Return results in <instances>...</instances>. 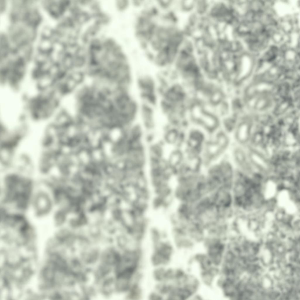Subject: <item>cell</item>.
<instances>
[{
  "mask_svg": "<svg viewBox=\"0 0 300 300\" xmlns=\"http://www.w3.org/2000/svg\"><path fill=\"white\" fill-rule=\"evenodd\" d=\"M204 136L202 132L192 130L186 139V147L188 154L191 156L197 157V155L203 151L205 143Z\"/></svg>",
  "mask_w": 300,
  "mask_h": 300,
  "instance_id": "2",
  "label": "cell"
},
{
  "mask_svg": "<svg viewBox=\"0 0 300 300\" xmlns=\"http://www.w3.org/2000/svg\"><path fill=\"white\" fill-rule=\"evenodd\" d=\"M253 126L252 121L247 118L238 125L235 130V137L239 144L244 145L248 142L251 137Z\"/></svg>",
  "mask_w": 300,
  "mask_h": 300,
  "instance_id": "5",
  "label": "cell"
},
{
  "mask_svg": "<svg viewBox=\"0 0 300 300\" xmlns=\"http://www.w3.org/2000/svg\"><path fill=\"white\" fill-rule=\"evenodd\" d=\"M155 250L151 258L154 265L166 264L170 260L172 251L171 246L167 243H155Z\"/></svg>",
  "mask_w": 300,
  "mask_h": 300,
  "instance_id": "4",
  "label": "cell"
},
{
  "mask_svg": "<svg viewBox=\"0 0 300 300\" xmlns=\"http://www.w3.org/2000/svg\"><path fill=\"white\" fill-rule=\"evenodd\" d=\"M253 168L263 173H268L271 170L268 158L263 154L254 149H250L247 152Z\"/></svg>",
  "mask_w": 300,
  "mask_h": 300,
  "instance_id": "3",
  "label": "cell"
},
{
  "mask_svg": "<svg viewBox=\"0 0 300 300\" xmlns=\"http://www.w3.org/2000/svg\"><path fill=\"white\" fill-rule=\"evenodd\" d=\"M277 47L274 46L272 47L265 54V59L267 61H272L277 56Z\"/></svg>",
  "mask_w": 300,
  "mask_h": 300,
  "instance_id": "9",
  "label": "cell"
},
{
  "mask_svg": "<svg viewBox=\"0 0 300 300\" xmlns=\"http://www.w3.org/2000/svg\"><path fill=\"white\" fill-rule=\"evenodd\" d=\"M255 100L253 107L256 110L262 111L270 108L272 105V100L269 94H264L258 95Z\"/></svg>",
  "mask_w": 300,
  "mask_h": 300,
  "instance_id": "7",
  "label": "cell"
},
{
  "mask_svg": "<svg viewBox=\"0 0 300 300\" xmlns=\"http://www.w3.org/2000/svg\"><path fill=\"white\" fill-rule=\"evenodd\" d=\"M149 298L150 299L161 300L162 299V297L161 296L155 293H152L150 296Z\"/></svg>",
  "mask_w": 300,
  "mask_h": 300,
  "instance_id": "10",
  "label": "cell"
},
{
  "mask_svg": "<svg viewBox=\"0 0 300 300\" xmlns=\"http://www.w3.org/2000/svg\"><path fill=\"white\" fill-rule=\"evenodd\" d=\"M141 293L140 289L137 284H133L129 289L128 297L131 299H137V298L140 297Z\"/></svg>",
  "mask_w": 300,
  "mask_h": 300,
  "instance_id": "8",
  "label": "cell"
},
{
  "mask_svg": "<svg viewBox=\"0 0 300 300\" xmlns=\"http://www.w3.org/2000/svg\"><path fill=\"white\" fill-rule=\"evenodd\" d=\"M234 161L239 168L246 173L251 172L253 168L250 161L247 153L242 149L237 147L233 154Z\"/></svg>",
  "mask_w": 300,
  "mask_h": 300,
  "instance_id": "6",
  "label": "cell"
},
{
  "mask_svg": "<svg viewBox=\"0 0 300 300\" xmlns=\"http://www.w3.org/2000/svg\"><path fill=\"white\" fill-rule=\"evenodd\" d=\"M215 138L205 142L202 152L204 160L213 163L224 152L229 144L228 136L223 132L218 133Z\"/></svg>",
  "mask_w": 300,
  "mask_h": 300,
  "instance_id": "1",
  "label": "cell"
}]
</instances>
